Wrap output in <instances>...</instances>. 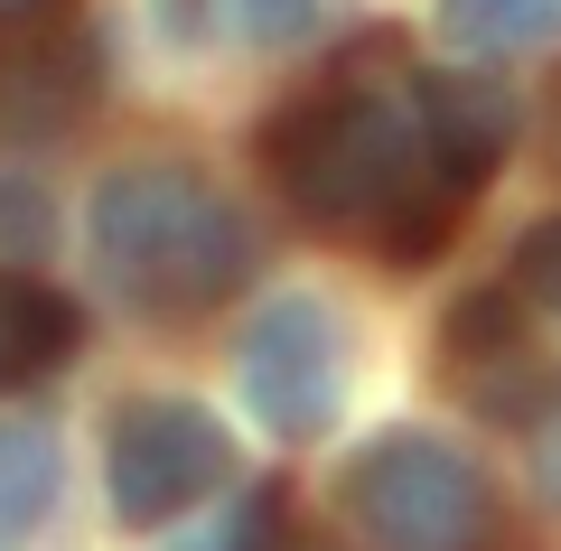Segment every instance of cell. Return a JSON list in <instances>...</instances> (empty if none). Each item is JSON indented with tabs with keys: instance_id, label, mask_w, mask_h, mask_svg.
<instances>
[{
	"instance_id": "cell-11",
	"label": "cell",
	"mask_w": 561,
	"mask_h": 551,
	"mask_svg": "<svg viewBox=\"0 0 561 551\" xmlns=\"http://www.w3.org/2000/svg\"><path fill=\"white\" fill-rule=\"evenodd\" d=\"M309 20H319V0H206V28L234 47H290L309 38Z\"/></svg>"
},
{
	"instance_id": "cell-3",
	"label": "cell",
	"mask_w": 561,
	"mask_h": 551,
	"mask_svg": "<svg viewBox=\"0 0 561 551\" xmlns=\"http://www.w3.org/2000/svg\"><path fill=\"white\" fill-rule=\"evenodd\" d=\"M346 514L375 551H496V477L440 431H383L346 468Z\"/></svg>"
},
{
	"instance_id": "cell-12",
	"label": "cell",
	"mask_w": 561,
	"mask_h": 551,
	"mask_svg": "<svg viewBox=\"0 0 561 551\" xmlns=\"http://www.w3.org/2000/svg\"><path fill=\"white\" fill-rule=\"evenodd\" d=\"M197 551H280V495H272V486L234 495V505H225V524L206 532Z\"/></svg>"
},
{
	"instance_id": "cell-8",
	"label": "cell",
	"mask_w": 561,
	"mask_h": 551,
	"mask_svg": "<svg viewBox=\"0 0 561 551\" xmlns=\"http://www.w3.org/2000/svg\"><path fill=\"white\" fill-rule=\"evenodd\" d=\"M66 346H76V309L38 280H0V383L47 375Z\"/></svg>"
},
{
	"instance_id": "cell-16",
	"label": "cell",
	"mask_w": 561,
	"mask_h": 551,
	"mask_svg": "<svg viewBox=\"0 0 561 551\" xmlns=\"http://www.w3.org/2000/svg\"><path fill=\"white\" fill-rule=\"evenodd\" d=\"M542 122H552V159H561V84H552V113H542Z\"/></svg>"
},
{
	"instance_id": "cell-13",
	"label": "cell",
	"mask_w": 561,
	"mask_h": 551,
	"mask_svg": "<svg viewBox=\"0 0 561 551\" xmlns=\"http://www.w3.org/2000/svg\"><path fill=\"white\" fill-rule=\"evenodd\" d=\"M515 290H524V299H542V309H561V216H552V225H534V234L515 243Z\"/></svg>"
},
{
	"instance_id": "cell-2",
	"label": "cell",
	"mask_w": 561,
	"mask_h": 551,
	"mask_svg": "<svg viewBox=\"0 0 561 551\" xmlns=\"http://www.w3.org/2000/svg\"><path fill=\"white\" fill-rule=\"evenodd\" d=\"M94 262L131 309L197 318L253 272V225L206 169L187 159H131L94 187Z\"/></svg>"
},
{
	"instance_id": "cell-14",
	"label": "cell",
	"mask_w": 561,
	"mask_h": 551,
	"mask_svg": "<svg viewBox=\"0 0 561 551\" xmlns=\"http://www.w3.org/2000/svg\"><path fill=\"white\" fill-rule=\"evenodd\" d=\"M534 468H542V495L561 505V412L542 421V439H534Z\"/></svg>"
},
{
	"instance_id": "cell-1",
	"label": "cell",
	"mask_w": 561,
	"mask_h": 551,
	"mask_svg": "<svg viewBox=\"0 0 561 551\" xmlns=\"http://www.w3.org/2000/svg\"><path fill=\"white\" fill-rule=\"evenodd\" d=\"M272 177L319 234H375L393 262H421L459 234L468 206L431 159L421 76H337L272 122Z\"/></svg>"
},
{
	"instance_id": "cell-7",
	"label": "cell",
	"mask_w": 561,
	"mask_h": 551,
	"mask_svg": "<svg viewBox=\"0 0 561 551\" xmlns=\"http://www.w3.org/2000/svg\"><path fill=\"white\" fill-rule=\"evenodd\" d=\"M421 113H431V159H440L449 197L468 206L486 177H496L505 140H515V103L486 76H421Z\"/></svg>"
},
{
	"instance_id": "cell-6",
	"label": "cell",
	"mask_w": 561,
	"mask_h": 551,
	"mask_svg": "<svg viewBox=\"0 0 561 551\" xmlns=\"http://www.w3.org/2000/svg\"><path fill=\"white\" fill-rule=\"evenodd\" d=\"M440 365L478 412H496V421L534 412V336H524L515 299H468L440 336Z\"/></svg>"
},
{
	"instance_id": "cell-4",
	"label": "cell",
	"mask_w": 561,
	"mask_h": 551,
	"mask_svg": "<svg viewBox=\"0 0 561 551\" xmlns=\"http://www.w3.org/2000/svg\"><path fill=\"white\" fill-rule=\"evenodd\" d=\"M234 383L253 402L262 431L280 439H319L328 421L346 412V318L328 309L319 290H280L253 309L234 346Z\"/></svg>"
},
{
	"instance_id": "cell-5",
	"label": "cell",
	"mask_w": 561,
	"mask_h": 551,
	"mask_svg": "<svg viewBox=\"0 0 561 551\" xmlns=\"http://www.w3.org/2000/svg\"><path fill=\"white\" fill-rule=\"evenodd\" d=\"M225 468H234V449H225L216 412L206 402H122L113 421V449H103V477H113V514L122 524H169V514H187L197 495L225 486Z\"/></svg>"
},
{
	"instance_id": "cell-9",
	"label": "cell",
	"mask_w": 561,
	"mask_h": 551,
	"mask_svg": "<svg viewBox=\"0 0 561 551\" xmlns=\"http://www.w3.org/2000/svg\"><path fill=\"white\" fill-rule=\"evenodd\" d=\"M57 505V439L38 421H0V542H28Z\"/></svg>"
},
{
	"instance_id": "cell-10",
	"label": "cell",
	"mask_w": 561,
	"mask_h": 551,
	"mask_svg": "<svg viewBox=\"0 0 561 551\" xmlns=\"http://www.w3.org/2000/svg\"><path fill=\"white\" fill-rule=\"evenodd\" d=\"M440 28L478 57H505V47L561 38V0H440Z\"/></svg>"
},
{
	"instance_id": "cell-15",
	"label": "cell",
	"mask_w": 561,
	"mask_h": 551,
	"mask_svg": "<svg viewBox=\"0 0 561 551\" xmlns=\"http://www.w3.org/2000/svg\"><path fill=\"white\" fill-rule=\"evenodd\" d=\"M47 10H66V0H0V28H38Z\"/></svg>"
}]
</instances>
